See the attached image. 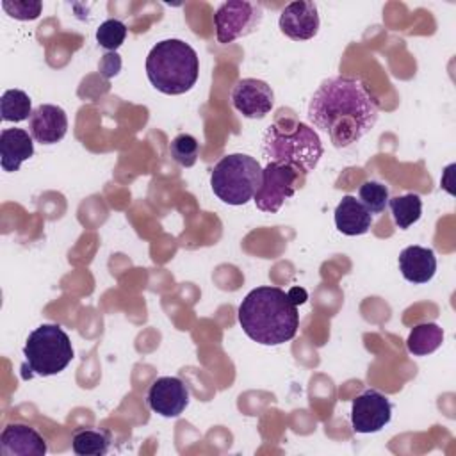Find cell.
I'll use <instances>...</instances> for the list:
<instances>
[{
    "label": "cell",
    "mask_w": 456,
    "mask_h": 456,
    "mask_svg": "<svg viewBox=\"0 0 456 456\" xmlns=\"http://www.w3.org/2000/svg\"><path fill=\"white\" fill-rule=\"evenodd\" d=\"M358 198L362 201V205L372 214V216H379L387 205H388V187L383 185L381 182L376 180H367L360 185L358 191Z\"/></svg>",
    "instance_id": "obj_22"
},
{
    "label": "cell",
    "mask_w": 456,
    "mask_h": 456,
    "mask_svg": "<svg viewBox=\"0 0 456 456\" xmlns=\"http://www.w3.org/2000/svg\"><path fill=\"white\" fill-rule=\"evenodd\" d=\"M399 271L411 283H428L436 273V256L431 248L408 246L399 255Z\"/></svg>",
    "instance_id": "obj_16"
},
{
    "label": "cell",
    "mask_w": 456,
    "mask_h": 456,
    "mask_svg": "<svg viewBox=\"0 0 456 456\" xmlns=\"http://www.w3.org/2000/svg\"><path fill=\"white\" fill-rule=\"evenodd\" d=\"M48 451L46 440L30 426L14 422L7 424L0 435L2 456H45Z\"/></svg>",
    "instance_id": "obj_14"
},
{
    "label": "cell",
    "mask_w": 456,
    "mask_h": 456,
    "mask_svg": "<svg viewBox=\"0 0 456 456\" xmlns=\"http://www.w3.org/2000/svg\"><path fill=\"white\" fill-rule=\"evenodd\" d=\"M319 12L315 2L297 0L290 2L283 7L278 25L280 30L294 39V41H306L312 39L319 30Z\"/></svg>",
    "instance_id": "obj_12"
},
{
    "label": "cell",
    "mask_w": 456,
    "mask_h": 456,
    "mask_svg": "<svg viewBox=\"0 0 456 456\" xmlns=\"http://www.w3.org/2000/svg\"><path fill=\"white\" fill-rule=\"evenodd\" d=\"M303 178V176H301ZM299 173L285 164L269 162L262 169V183L253 196V201L262 212H278L281 205L296 192Z\"/></svg>",
    "instance_id": "obj_8"
},
{
    "label": "cell",
    "mask_w": 456,
    "mask_h": 456,
    "mask_svg": "<svg viewBox=\"0 0 456 456\" xmlns=\"http://www.w3.org/2000/svg\"><path fill=\"white\" fill-rule=\"evenodd\" d=\"M242 331L262 346H280L299 328L297 303L280 287H256L237 310Z\"/></svg>",
    "instance_id": "obj_2"
},
{
    "label": "cell",
    "mask_w": 456,
    "mask_h": 456,
    "mask_svg": "<svg viewBox=\"0 0 456 456\" xmlns=\"http://www.w3.org/2000/svg\"><path fill=\"white\" fill-rule=\"evenodd\" d=\"M308 121L328 134L335 148H347L372 130L379 102L356 77H331L321 82L310 98Z\"/></svg>",
    "instance_id": "obj_1"
},
{
    "label": "cell",
    "mask_w": 456,
    "mask_h": 456,
    "mask_svg": "<svg viewBox=\"0 0 456 456\" xmlns=\"http://www.w3.org/2000/svg\"><path fill=\"white\" fill-rule=\"evenodd\" d=\"M372 224V214L351 194H346L335 208V226L344 235H363Z\"/></svg>",
    "instance_id": "obj_17"
},
{
    "label": "cell",
    "mask_w": 456,
    "mask_h": 456,
    "mask_svg": "<svg viewBox=\"0 0 456 456\" xmlns=\"http://www.w3.org/2000/svg\"><path fill=\"white\" fill-rule=\"evenodd\" d=\"M146 403L162 417H178L189 404V388L180 378L162 376L150 385Z\"/></svg>",
    "instance_id": "obj_10"
},
{
    "label": "cell",
    "mask_w": 456,
    "mask_h": 456,
    "mask_svg": "<svg viewBox=\"0 0 456 456\" xmlns=\"http://www.w3.org/2000/svg\"><path fill=\"white\" fill-rule=\"evenodd\" d=\"M68 132V116L62 107L43 103L28 118V134L41 144H55Z\"/></svg>",
    "instance_id": "obj_13"
},
{
    "label": "cell",
    "mask_w": 456,
    "mask_h": 456,
    "mask_svg": "<svg viewBox=\"0 0 456 456\" xmlns=\"http://www.w3.org/2000/svg\"><path fill=\"white\" fill-rule=\"evenodd\" d=\"M0 114L4 121L20 123L30 118L32 102L30 96L21 89H7L0 98Z\"/></svg>",
    "instance_id": "obj_20"
},
{
    "label": "cell",
    "mask_w": 456,
    "mask_h": 456,
    "mask_svg": "<svg viewBox=\"0 0 456 456\" xmlns=\"http://www.w3.org/2000/svg\"><path fill=\"white\" fill-rule=\"evenodd\" d=\"M264 16L262 5L246 0H228L214 14L216 36L221 45L233 43L256 30Z\"/></svg>",
    "instance_id": "obj_7"
},
{
    "label": "cell",
    "mask_w": 456,
    "mask_h": 456,
    "mask_svg": "<svg viewBox=\"0 0 456 456\" xmlns=\"http://www.w3.org/2000/svg\"><path fill=\"white\" fill-rule=\"evenodd\" d=\"M121 68V61H119V55L116 52H110V53H105L102 62H100V71L103 77L110 78L114 77Z\"/></svg>",
    "instance_id": "obj_26"
},
{
    "label": "cell",
    "mask_w": 456,
    "mask_h": 456,
    "mask_svg": "<svg viewBox=\"0 0 456 456\" xmlns=\"http://www.w3.org/2000/svg\"><path fill=\"white\" fill-rule=\"evenodd\" d=\"M262 142V151L269 162L290 166L303 178L308 171L315 169L322 155L317 132L299 121H294L290 128L280 126L278 123L269 125Z\"/></svg>",
    "instance_id": "obj_4"
},
{
    "label": "cell",
    "mask_w": 456,
    "mask_h": 456,
    "mask_svg": "<svg viewBox=\"0 0 456 456\" xmlns=\"http://www.w3.org/2000/svg\"><path fill=\"white\" fill-rule=\"evenodd\" d=\"M388 205H390L394 223L401 230L410 228L422 216V200L419 194H413V192L395 196L388 200Z\"/></svg>",
    "instance_id": "obj_19"
},
{
    "label": "cell",
    "mask_w": 456,
    "mask_h": 456,
    "mask_svg": "<svg viewBox=\"0 0 456 456\" xmlns=\"http://www.w3.org/2000/svg\"><path fill=\"white\" fill-rule=\"evenodd\" d=\"M392 419V404L378 390H363L351 404V426L356 433H376Z\"/></svg>",
    "instance_id": "obj_9"
},
{
    "label": "cell",
    "mask_w": 456,
    "mask_h": 456,
    "mask_svg": "<svg viewBox=\"0 0 456 456\" xmlns=\"http://www.w3.org/2000/svg\"><path fill=\"white\" fill-rule=\"evenodd\" d=\"M23 356V379L32 376H53L64 370L71 362V340L59 324H41L28 333Z\"/></svg>",
    "instance_id": "obj_5"
},
{
    "label": "cell",
    "mask_w": 456,
    "mask_h": 456,
    "mask_svg": "<svg viewBox=\"0 0 456 456\" xmlns=\"http://www.w3.org/2000/svg\"><path fill=\"white\" fill-rule=\"evenodd\" d=\"M71 447L78 456H103L109 452L110 438L103 431L78 429L71 438Z\"/></svg>",
    "instance_id": "obj_21"
},
{
    "label": "cell",
    "mask_w": 456,
    "mask_h": 456,
    "mask_svg": "<svg viewBox=\"0 0 456 456\" xmlns=\"http://www.w3.org/2000/svg\"><path fill=\"white\" fill-rule=\"evenodd\" d=\"M232 103L244 118L262 119L274 105V93L264 80L242 78L232 91Z\"/></svg>",
    "instance_id": "obj_11"
},
{
    "label": "cell",
    "mask_w": 456,
    "mask_h": 456,
    "mask_svg": "<svg viewBox=\"0 0 456 456\" xmlns=\"http://www.w3.org/2000/svg\"><path fill=\"white\" fill-rule=\"evenodd\" d=\"M126 39V25L119 20H105L96 30V41L102 48L116 52Z\"/></svg>",
    "instance_id": "obj_24"
},
{
    "label": "cell",
    "mask_w": 456,
    "mask_h": 456,
    "mask_svg": "<svg viewBox=\"0 0 456 456\" xmlns=\"http://www.w3.org/2000/svg\"><path fill=\"white\" fill-rule=\"evenodd\" d=\"M169 153L176 164L191 167L198 160L200 142L191 134H178L169 144Z\"/></svg>",
    "instance_id": "obj_23"
},
{
    "label": "cell",
    "mask_w": 456,
    "mask_h": 456,
    "mask_svg": "<svg viewBox=\"0 0 456 456\" xmlns=\"http://www.w3.org/2000/svg\"><path fill=\"white\" fill-rule=\"evenodd\" d=\"M444 342V330L436 322H420L411 328L406 347L415 356H426L435 353Z\"/></svg>",
    "instance_id": "obj_18"
},
{
    "label": "cell",
    "mask_w": 456,
    "mask_h": 456,
    "mask_svg": "<svg viewBox=\"0 0 456 456\" xmlns=\"http://www.w3.org/2000/svg\"><path fill=\"white\" fill-rule=\"evenodd\" d=\"M262 183V166L246 153L223 157L210 173L214 194L228 205H246Z\"/></svg>",
    "instance_id": "obj_6"
},
{
    "label": "cell",
    "mask_w": 456,
    "mask_h": 456,
    "mask_svg": "<svg viewBox=\"0 0 456 456\" xmlns=\"http://www.w3.org/2000/svg\"><path fill=\"white\" fill-rule=\"evenodd\" d=\"M2 7L11 18L25 21V20H36L41 14L43 4L41 2H27V0H14V2L4 0Z\"/></svg>",
    "instance_id": "obj_25"
},
{
    "label": "cell",
    "mask_w": 456,
    "mask_h": 456,
    "mask_svg": "<svg viewBox=\"0 0 456 456\" xmlns=\"http://www.w3.org/2000/svg\"><path fill=\"white\" fill-rule=\"evenodd\" d=\"M146 75L157 91L183 94L198 80V53L182 39L159 41L146 57Z\"/></svg>",
    "instance_id": "obj_3"
},
{
    "label": "cell",
    "mask_w": 456,
    "mask_h": 456,
    "mask_svg": "<svg viewBox=\"0 0 456 456\" xmlns=\"http://www.w3.org/2000/svg\"><path fill=\"white\" fill-rule=\"evenodd\" d=\"M34 155L32 135L21 128H4L0 132V164L4 171H18Z\"/></svg>",
    "instance_id": "obj_15"
}]
</instances>
